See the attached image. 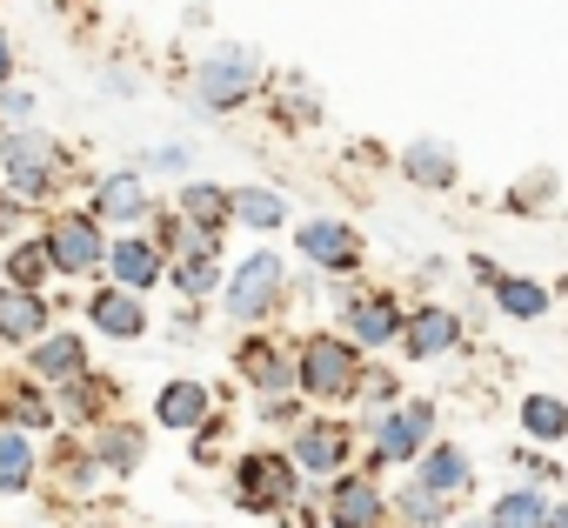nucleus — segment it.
I'll return each mask as SVG.
<instances>
[{
  "label": "nucleus",
  "instance_id": "obj_1",
  "mask_svg": "<svg viewBox=\"0 0 568 528\" xmlns=\"http://www.w3.org/2000/svg\"><path fill=\"white\" fill-rule=\"evenodd\" d=\"M442 408L428 402V395H408L402 408H382L375 422H368V461L375 468H415L442 435Z\"/></svg>",
  "mask_w": 568,
  "mask_h": 528
},
{
  "label": "nucleus",
  "instance_id": "obj_2",
  "mask_svg": "<svg viewBox=\"0 0 568 528\" xmlns=\"http://www.w3.org/2000/svg\"><path fill=\"white\" fill-rule=\"evenodd\" d=\"M362 355H368V348L348 342V335H308V342L295 348L302 395H315V402H348V395H362V375H368Z\"/></svg>",
  "mask_w": 568,
  "mask_h": 528
},
{
  "label": "nucleus",
  "instance_id": "obj_3",
  "mask_svg": "<svg viewBox=\"0 0 568 528\" xmlns=\"http://www.w3.org/2000/svg\"><path fill=\"white\" fill-rule=\"evenodd\" d=\"M295 495H302L295 455H247V461L234 468V501H241L247 515H281Z\"/></svg>",
  "mask_w": 568,
  "mask_h": 528
},
{
  "label": "nucleus",
  "instance_id": "obj_4",
  "mask_svg": "<svg viewBox=\"0 0 568 528\" xmlns=\"http://www.w3.org/2000/svg\"><path fill=\"white\" fill-rule=\"evenodd\" d=\"M342 335L362 342V348H402V328H408V308L388 295V288H348L342 295Z\"/></svg>",
  "mask_w": 568,
  "mask_h": 528
},
{
  "label": "nucleus",
  "instance_id": "obj_5",
  "mask_svg": "<svg viewBox=\"0 0 568 528\" xmlns=\"http://www.w3.org/2000/svg\"><path fill=\"white\" fill-rule=\"evenodd\" d=\"M322 508H328V528H388V495H382V481L375 475H362V468H342V475H328V495H322Z\"/></svg>",
  "mask_w": 568,
  "mask_h": 528
},
{
  "label": "nucleus",
  "instance_id": "obj_6",
  "mask_svg": "<svg viewBox=\"0 0 568 528\" xmlns=\"http://www.w3.org/2000/svg\"><path fill=\"white\" fill-rule=\"evenodd\" d=\"M254 81H261V61H254L247 48H221V54H207V61H201L194 94H201V108H207V114H227V108H241V101L254 94Z\"/></svg>",
  "mask_w": 568,
  "mask_h": 528
},
{
  "label": "nucleus",
  "instance_id": "obj_7",
  "mask_svg": "<svg viewBox=\"0 0 568 528\" xmlns=\"http://www.w3.org/2000/svg\"><path fill=\"white\" fill-rule=\"evenodd\" d=\"M462 348H468V322L448 302L408 308V328H402V355L408 362H442V355H462Z\"/></svg>",
  "mask_w": 568,
  "mask_h": 528
},
{
  "label": "nucleus",
  "instance_id": "obj_8",
  "mask_svg": "<svg viewBox=\"0 0 568 528\" xmlns=\"http://www.w3.org/2000/svg\"><path fill=\"white\" fill-rule=\"evenodd\" d=\"M295 247H302V261H315L322 275H362V234H355L348 221H335V214L302 221Z\"/></svg>",
  "mask_w": 568,
  "mask_h": 528
},
{
  "label": "nucleus",
  "instance_id": "obj_9",
  "mask_svg": "<svg viewBox=\"0 0 568 528\" xmlns=\"http://www.w3.org/2000/svg\"><path fill=\"white\" fill-rule=\"evenodd\" d=\"M281 282H288V268H281V254H247L234 282H227V315L234 322H261L274 302H281Z\"/></svg>",
  "mask_w": 568,
  "mask_h": 528
},
{
  "label": "nucleus",
  "instance_id": "obj_10",
  "mask_svg": "<svg viewBox=\"0 0 568 528\" xmlns=\"http://www.w3.org/2000/svg\"><path fill=\"white\" fill-rule=\"evenodd\" d=\"M288 455H295L302 475H322V481H328V475L348 468V455H355V428H348V422H302Z\"/></svg>",
  "mask_w": 568,
  "mask_h": 528
},
{
  "label": "nucleus",
  "instance_id": "obj_11",
  "mask_svg": "<svg viewBox=\"0 0 568 528\" xmlns=\"http://www.w3.org/2000/svg\"><path fill=\"white\" fill-rule=\"evenodd\" d=\"M488 302H495V315H501V322H515V328H535V322H548V308H555V288H548L541 275H521V268H508V275L488 288Z\"/></svg>",
  "mask_w": 568,
  "mask_h": 528
},
{
  "label": "nucleus",
  "instance_id": "obj_12",
  "mask_svg": "<svg viewBox=\"0 0 568 528\" xmlns=\"http://www.w3.org/2000/svg\"><path fill=\"white\" fill-rule=\"evenodd\" d=\"M402 174H408V187H422V194H448L455 181H462V161H455V148L448 141H408L402 148V161H395Z\"/></svg>",
  "mask_w": 568,
  "mask_h": 528
},
{
  "label": "nucleus",
  "instance_id": "obj_13",
  "mask_svg": "<svg viewBox=\"0 0 568 528\" xmlns=\"http://www.w3.org/2000/svg\"><path fill=\"white\" fill-rule=\"evenodd\" d=\"M515 428H521V441H535V448H561V441H568V395L528 388V395L515 402Z\"/></svg>",
  "mask_w": 568,
  "mask_h": 528
},
{
  "label": "nucleus",
  "instance_id": "obj_14",
  "mask_svg": "<svg viewBox=\"0 0 568 528\" xmlns=\"http://www.w3.org/2000/svg\"><path fill=\"white\" fill-rule=\"evenodd\" d=\"M548 515H555V488H541V481H508L495 501H488V528H548Z\"/></svg>",
  "mask_w": 568,
  "mask_h": 528
},
{
  "label": "nucleus",
  "instance_id": "obj_15",
  "mask_svg": "<svg viewBox=\"0 0 568 528\" xmlns=\"http://www.w3.org/2000/svg\"><path fill=\"white\" fill-rule=\"evenodd\" d=\"M388 508H395V521L402 528H455V495H442V488H428L422 475H408L395 495H388Z\"/></svg>",
  "mask_w": 568,
  "mask_h": 528
},
{
  "label": "nucleus",
  "instance_id": "obj_16",
  "mask_svg": "<svg viewBox=\"0 0 568 528\" xmlns=\"http://www.w3.org/2000/svg\"><path fill=\"white\" fill-rule=\"evenodd\" d=\"M415 475H422L428 488L455 495V501H468V495H475V455H468L462 441H435V448L415 461Z\"/></svg>",
  "mask_w": 568,
  "mask_h": 528
},
{
  "label": "nucleus",
  "instance_id": "obj_17",
  "mask_svg": "<svg viewBox=\"0 0 568 528\" xmlns=\"http://www.w3.org/2000/svg\"><path fill=\"white\" fill-rule=\"evenodd\" d=\"M241 375L274 402V395H288V388H302V368H295V355H281V348H267V342H241Z\"/></svg>",
  "mask_w": 568,
  "mask_h": 528
},
{
  "label": "nucleus",
  "instance_id": "obj_18",
  "mask_svg": "<svg viewBox=\"0 0 568 528\" xmlns=\"http://www.w3.org/2000/svg\"><path fill=\"white\" fill-rule=\"evenodd\" d=\"M555 201H561V174H555V167H541V161H535V167H521V174H515V187L501 194V207H508L515 221H535V214H541V207H555Z\"/></svg>",
  "mask_w": 568,
  "mask_h": 528
},
{
  "label": "nucleus",
  "instance_id": "obj_19",
  "mask_svg": "<svg viewBox=\"0 0 568 528\" xmlns=\"http://www.w3.org/2000/svg\"><path fill=\"white\" fill-rule=\"evenodd\" d=\"M48 254H54V268H68V275H81V268H94V261H101V234H94V221H81V214H68V221L54 227V241H48Z\"/></svg>",
  "mask_w": 568,
  "mask_h": 528
},
{
  "label": "nucleus",
  "instance_id": "obj_20",
  "mask_svg": "<svg viewBox=\"0 0 568 528\" xmlns=\"http://www.w3.org/2000/svg\"><path fill=\"white\" fill-rule=\"evenodd\" d=\"M154 415H161V428H201L207 422V388L201 382H168Z\"/></svg>",
  "mask_w": 568,
  "mask_h": 528
},
{
  "label": "nucleus",
  "instance_id": "obj_21",
  "mask_svg": "<svg viewBox=\"0 0 568 528\" xmlns=\"http://www.w3.org/2000/svg\"><path fill=\"white\" fill-rule=\"evenodd\" d=\"M508 461H515V475H521V481H541V488H561V481H568V455H561V448L515 441V448H508Z\"/></svg>",
  "mask_w": 568,
  "mask_h": 528
},
{
  "label": "nucleus",
  "instance_id": "obj_22",
  "mask_svg": "<svg viewBox=\"0 0 568 528\" xmlns=\"http://www.w3.org/2000/svg\"><path fill=\"white\" fill-rule=\"evenodd\" d=\"M174 288H181V295H214V288H221V268H214V234H194L187 261L174 268Z\"/></svg>",
  "mask_w": 568,
  "mask_h": 528
},
{
  "label": "nucleus",
  "instance_id": "obj_23",
  "mask_svg": "<svg viewBox=\"0 0 568 528\" xmlns=\"http://www.w3.org/2000/svg\"><path fill=\"white\" fill-rule=\"evenodd\" d=\"M181 214H187L201 234H214V227L234 214V194H227V187H207V181H194V187L181 194Z\"/></svg>",
  "mask_w": 568,
  "mask_h": 528
},
{
  "label": "nucleus",
  "instance_id": "obj_24",
  "mask_svg": "<svg viewBox=\"0 0 568 528\" xmlns=\"http://www.w3.org/2000/svg\"><path fill=\"white\" fill-rule=\"evenodd\" d=\"M41 322H48V308H41L28 288H8V295H0V335L34 342V335H41Z\"/></svg>",
  "mask_w": 568,
  "mask_h": 528
},
{
  "label": "nucleus",
  "instance_id": "obj_25",
  "mask_svg": "<svg viewBox=\"0 0 568 528\" xmlns=\"http://www.w3.org/2000/svg\"><path fill=\"white\" fill-rule=\"evenodd\" d=\"M234 221H247V227H281L288 221V201H281L274 187H234Z\"/></svg>",
  "mask_w": 568,
  "mask_h": 528
},
{
  "label": "nucleus",
  "instance_id": "obj_26",
  "mask_svg": "<svg viewBox=\"0 0 568 528\" xmlns=\"http://www.w3.org/2000/svg\"><path fill=\"white\" fill-rule=\"evenodd\" d=\"M141 207H148L141 174H114V181H101V194H94V214H108V221H134Z\"/></svg>",
  "mask_w": 568,
  "mask_h": 528
},
{
  "label": "nucleus",
  "instance_id": "obj_27",
  "mask_svg": "<svg viewBox=\"0 0 568 528\" xmlns=\"http://www.w3.org/2000/svg\"><path fill=\"white\" fill-rule=\"evenodd\" d=\"M41 161H48V148H41V141H28V134H21V141H8V174H14V187H21V194H41V181H48V167H41Z\"/></svg>",
  "mask_w": 568,
  "mask_h": 528
},
{
  "label": "nucleus",
  "instance_id": "obj_28",
  "mask_svg": "<svg viewBox=\"0 0 568 528\" xmlns=\"http://www.w3.org/2000/svg\"><path fill=\"white\" fill-rule=\"evenodd\" d=\"M94 322H101L108 335H121V342L148 328V315H141V302H134V295H94Z\"/></svg>",
  "mask_w": 568,
  "mask_h": 528
},
{
  "label": "nucleus",
  "instance_id": "obj_29",
  "mask_svg": "<svg viewBox=\"0 0 568 528\" xmlns=\"http://www.w3.org/2000/svg\"><path fill=\"white\" fill-rule=\"evenodd\" d=\"M114 275H121L128 288H148V282L161 275V254H154L148 241H121V247H114Z\"/></svg>",
  "mask_w": 568,
  "mask_h": 528
},
{
  "label": "nucleus",
  "instance_id": "obj_30",
  "mask_svg": "<svg viewBox=\"0 0 568 528\" xmlns=\"http://www.w3.org/2000/svg\"><path fill=\"white\" fill-rule=\"evenodd\" d=\"M74 368H81V342L74 335H54V342L34 348V375H74Z\"/></svg>",
  "mask_w": 568,
  "mask_h": 528
},
{
  "label": "nucleus",
  "instance_id": "obj_31",
  "mask_svg": "<svg viewBox=\"0 0 568 528\" xmlns=\"http://www.w3.org/2000/svg\"><path fill=\"white\" fill-rule=\"evenodd\" d=\"M0 488H28V435L21 428L0 435Z\"/></svg>",
  "mask_w": 568,
  "mask_h": 528
},
{
  "label": "nucleus",
  "instance_id": "obj_32",
  "mask_svg": "<svg viewBox=\"0 0 568 528\" xmlns=\"http://www.w3.org/2000/svg\"><path fill=\"white\" fill-rule=\"evenodd\" d=\"M362 402H368V408H402V402H408V395H402V375H395V368H368V375H362Z\"/></svg>",
  "mask_w": 568,
  "mask_h": 528
},
{
  "label": "nucleus",
  "instance_id": "obj_33",
  "mask_svg": "<svg viewBox=\"0 0 568 528\" xmlns=\"http://www.w3.org/2000/svg\"><path fill=\"white\" fill-rule=\"evenodd\" d=\"M48 247H14V261H8V275H14V288H28V282H41L48 275Z\"/></svg>",
  "mask_w": 568,
  "mask_h": 528
},
{
  "label": "nucleus",
  "instance_id": "obj_34",
  "mask_svg": "<svg viewBox=\"0 0 568 528\" xmlns=\"http://www.w3.org/2000/svg\"><path fill=\"white\" fill-rule=\"evenodd\" d=\"M501 275H508V268H501L495 254H468V282H475V288H495Z\"/></svg>",
  "mask_w": 568,
  "mask_h": 528
},
{
  "label": "nucleus",
  "instance_id": "obj_35",
  "mask_svg": "<svg viewBox=\"0 0 568 528\" xmlns=\"http://www.w3.org/2000/svg\"><path fill=\"white\" fill-rule=\"evenodd\" d=\"M0 114H8V121H28L34 101H28V94H0Z\"/></svg>",
  "mask_w": 568,
  "mask_h": 528
},
{
  "label": "nucleus",
  "instance_id": "obj_36",
  "mask_svg": "<svg viewBox=\"0 0 568 528\" xmlns=\"http://www.w3.org/2000/svg\"><path fill=\"white\" fill-rule=\"evenodd\" d=\"M548 528H568V495H555V515H548Z\"/></svg>",
  "mask_w": 568,
  "mask_h": 528
},
{
  "label": "nucleus",
  "instance_id": "obj_37",
  "mask_svg": "<svg viewBox=\"0 0 568 528\" xmlns=\"http://www.w3.org/2000/svg\"><path fill=\"white\" fill-rule=\"evenodd\" d=\"M8 68H14V54H8V41H0V81H8Z\"/></svg>",
  "mask_w": 568,
  "mask_h": 528
},
{
  "label": "nucleus",
  "instance_id": "obj_38",
  "mask_svg": "<svg viewBox=\"0 0 568 528\" xmlns=\"http://www.w3.org/2000/svg\"><path fill=\"white\" fill-rule=\"evenodd\" d=\"M0 221H14V214H8V201H0Z\"/></svg>",
  "mask_w": 568,
  "mask_h": 528
},
{
  "label": "nucleus",
  "instance_id": "obj_39",
  "mask_svg": "<svg viewBox=\"0 0 568 528\" xmlns=\"http://www.w3.org/2000/svg\"><path fill=\"white\" fill-rule=\"evenodd\" d=\"M462 528H488V521H462Z\"/></svg>",
  "mask_w": 568,
  "mask_h": 528
},
{
  "label": "nucleus",
  "instance_id": "obj_40",
  "mask_svg": "<svg viewBox=\"0 0 568 528\" xmlns=\"http://www.w3.org/2000/svg\"><path fill=\"white\" fill-rule=\"evenodd\" d=\"M561 227H568V201H561Z\"/></svg>",
  "mask_w": 568,
  "mask_h": 528
},
{
  "label": "nucleus",
  "instance_id": "obj_41",
  "mask_svg": "<svg viewBox=\"0 0 568 528\" xmlns=\"http://www.w3.org/2000/svg\"><path fill=\"white\" fill-rule=\"evenodd\" d=\"M561 455H568V441H561Z\"/></svg>",
  "mask_w": 568,
  "mask_h": 528
}]
</instances>
